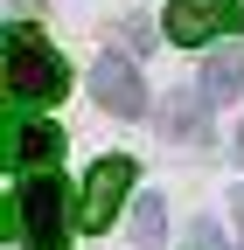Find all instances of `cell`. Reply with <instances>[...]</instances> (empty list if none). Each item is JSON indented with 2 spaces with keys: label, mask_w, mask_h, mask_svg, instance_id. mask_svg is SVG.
<instances>
[{
  "label": "cell",
  "mask_w": 244,
  "mask_h": 250,
  "mask_svg": "<svg viewBox=\"0 0 244 250\" xmlns=\"http://www.w3.org/2000/svg\"><path fill=\"white\" fill-rule=\"evenodd\" d=\"M63 174H21L14 188V229H21V250H63L70 236V208H63Z\"/></svg>",
  "instance_id": "cell-1"
},
{
  "label": "cell",
  "mask_w": 244,
  "mask_h": 250,
  "mask_svg": "<svg viewBox=\"0 0 244 250\" xmlns=\"http://www.w3.org/2000/svg\"><path fill=\"white\" fill-rule=\"evenodd\" d=\"M7 90H14L21 104H49V98L70 90L63 56H56L35 28H7Z\"/></svg>",
  "instance_id": "cell-2"
},
{
  "label": "cell",
  "mask_w": 244,
  "mask_h": 250,
  "mask_svg": "<svg viewBox=\"0 0 244 250\" xmlns=\"http://www.w3.org/2000/svg\"><path fill=\"white\" fill-rule=\"evenodd\" d=\"M230 28H244V7H237V0H168V35L181 49H202V42L230 35Z\"/></svg>",
  "instance_id": "cell-3"
},
{
  "label": "cell",
  "mask_w": 244,
  "mask_h": 250,
  "mask_svg": "<svg viewBox=\"0 0 244 250\" xmlns=\"http://www.w3.org/2000/svg\"><path fill=\"white\" fill-rule=\"evenodd\" d=\"M133 195V160L126 153H112V160H98L91 167V181H84V202H77V223L84 229H112V215H119V202Z\"/></svg>",
  "instance_id": "cell-4"
},
{
  "label": "cell",
  "mask_w": 244,
  "mask_h": 250,
  "mask_svg": "<svg viewBox=\"0 0 244 250\" xmlns=\"http://www.w3.org/2000/svg\"><path fill=\"white\" fill-rule=\"evenodd\" d=\"M91 98H98L112 118H140V111H146V83H140V70H133V56H98Z\"/></svg>",
  "instance_id": "cell-5"
},
{
  "label": "cell",
  "mask_w": 244,
  "mask_h": 250,
  "mask_svg": "<svg viewBox=\"0 0 244 250\" xmlns=\"http://www.w3.org/2000/svg\"><path fill=\"white\" fill-rule=\"evenodd\" d=\"M7 160H14V174H56L63 167V132L56 125H21Z\"/></svg>",
  "instance_id": "cell-6"
},
{
  "label": "cell",
  "mask_w": 244,
  "mask_h": 250,
  "mask_svg": "<svg viewBox=\"0 0 244 250\" xmlns=\"http://www.w3.org/2000/svg\"><path fill=\"white\" fill-rule=\"evenodd\" d=\"M237 90H244V42H223L217 56H209L202 62V98H237Z\"/></svg>",
  "instance_id": "cell-7"
},
{
  "label": "cell",
  "mask_w": 244,
  "mask_h": 250,
  "mask_svg": "<svg viewBox=\"0 0 244 250\" xmlns=\"http://www.w3.org/2000/svg\"><path fill=\"white\" fill-rule=\"evenodd\" d=\"M133 236H140L146 250L168 236V202H161V195H140V202H133Z\"/></svg>",
  "instance_id": "cell-8"
},
{
  "label": "cell",
  "mask_w": 244,
  "mask_h": 250,
  "mask_svg": "<svg viewBox=\"0 0 244 250\" xmlns=\"http://www.w3.org/2000/svg\"><path fill=\"white\" fill-rule=\"evenodd\" d=\"M168 132H174V139H202V104L189 98V90L168 98Z\"/></svg>",
  "instance_id": "cell-9"
},
{
  "label": "cell",
  "mask_w": 244,
  "mask_h": 250,
  "mask_svg": "<svg viewBox=\"0 0 244 250\" xmlns=\"http://www.w3.org/2000/svg\"><path fill=\"white\" fill-rule=\"evenodd\" d=\"M146 42H154V28H146V21H126V49H133V56H140V49H146Z\"/></svg>",
  "instance_id": "cell-10"
},
{
  "label": "cell",
  "mask_w": 244,
  "mask_h": 250,
  "mask_svg": "<svg viewBox=\"0 0 244 250\" xmlns=\"http://www.w3.org/2000/svg\"><path fill=\"white\" fill-rule=\"evenodd\" d=\"M230 215H237V250H244V188H230Z\"/></svg>",
  "instance_id": "cell-11"
},
{
  "label": "cell",
  "mask_w": 244,
  "mask_h": 250,
  "mask_svg": "<svg viewBox=\"0 0 244 250\" xmlns=\"http://www.w3.org/2000/svg\"><path fill=\"white\" fill-rule=\"evenodd\" d=\"M237 146H244V132H237Z\"/></svg>",
  "instance_id": "cell-12"
}]
</instances>
